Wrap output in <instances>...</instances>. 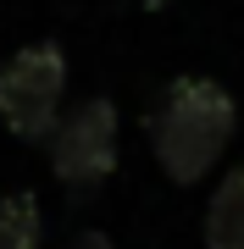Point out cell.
I'll return each instance as SVG.
<instances>
[{"instance_id": "1", "label": "cell", "mask_w": 244, "mask_h": 249, "mask_svg": "<svg viewBox=\"0 0 244 249\" xmlns=\"http://www.w3.org/2000/svg\"><path fill=\"white\" fill-rule=\"evenodd\" d=\"M239 133V106L217 78H172L150 111L155 166L178 188H194Z\"/></svg>"}, {"instance_id": "2", "label": "cell", "mask_w": 244, "mask_h": 249, "mask_svg": "<svg viewBox=\"0 0 244 249\" xmlns=\"http://www.w3.org/2000/svg\"><path fill=\"white\" fill-rule=\"evenodd\" d=\"M45 150H50L56 183H61L73 199L106 188V178L117 172V155H122V116H117V106H111L106 94L78 100L73 111L56 116Z\"/></svg>"}, {"instance_id": "3", "label": "cell", "mask_w": 244, "mask_h": 249, "mask_svg": "<svg viewBox=\"0 0 244 249\" xmlns=\"http://www.w3.org/2000/svg\"><path fill=\"white\" fill-rule=\"evenodd\" d=\"M67 106V55L39 39L0 61V122L17 144H45Z\"/></svg>"}, {"instance_id": "4", "label": "cell", "mask_w": 244, "mask_h": 249, "mask_svg": "<svg viewBox=\"0 0 244 249\" xmlns=\"http://www.w3.org/2000/svg\"><path fill=\"white\" fill-rule=\"evenodd\" d=\"M200 232H206V249H244V166H233L217 183Z\"/></svg>"}, {"instance_id": "5", "label": "cell", "mask_w": 244, "mask_h": 249, "mask_svg": "<svg viewBox=\"0 0 244 249\" xmlns=\"http://www.w3.org/2000/svg\"><path fill=\"white\" fill-rule=\"evenodd\" d=\"M45 244V211L28 188L0 194V249H39Z\"/></svg>"}, {"instance_id": "6", "label": "cell", "mask_w": 244, "mask_h": 249, "mask_svg": "<svg viewBox=\"0 0 244 249\" xmlns=\"http://www.w3.org/2000/svg\"><path fill=\"white\" fill-rule=\"evenodd\" d=\"M61 249H111V238H106V232H94V227H89V232H78V238H67Z\"/></svg>"}]
</instances>
